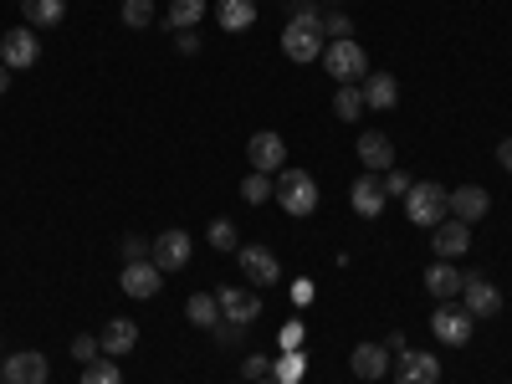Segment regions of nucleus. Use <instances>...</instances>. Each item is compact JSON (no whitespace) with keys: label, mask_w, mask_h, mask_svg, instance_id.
Returning <instances> with one entry per match:
<instances>
[{"label":"nucleus","mask_w":512,"mask_h":384,"mask_svg":"<svg viewBox=\"0 0 512 384\" xmlns=\"http://www.w3.org/2000/svg\"><path fill=\"white\" fill-rule=\"evenodd\" d=\"M323 47H328V31H323V16H318V11L287 16V26H282V57H287V62H297V67L318 62Z\"/></svg>","instance_id":"nucleus-1"},{"label":"nucleus","mask_w":512,"mask_h":384,"mask_svg":"<svg viewBox=\"0 0 512 384\" xmlns=\"http://www.w3.org/2000/svg\"><path fill=\"white\" fill-rule=\"evenodd\" d=\"M405 216H410V226L436 231V226L451 216V190L436 185V180H415L410 195H405Z\"/></svg>","instance_id":"nucleus-2"},{"label":"nucleus","mask_w":512,"mask_h":384,"mask_svg":"<svg viewBox=\"0 0 512 384\" xmlns=\"http://www.w3.org/2000/svg\"><path fill=\"white\" fill-rule=\"evenodd\" d=\"M272 200L287 210V216H313L318 210V180L308 175V169H282V175L272 180Z\"/></svg>","instance_id":"nucleus-3"},{"label":"nucleus","mask_w":512,"mask_h":384,"mask_svg":"<svg viewBox=\"0 0 512 384\" xmlns=\"http://www.w3.org/2000/svg\"><path fill=\"white\" fill-rule=\"evenodd\" d=\"M323 67H328V77L338 82V88H359V82L369 77V57H364L359 41H328Z\"/></svg>","instance_id":"nucleus-4"},{"label":"nucleus","mask_w":512,"mask_h":384,"mask_svg":"<svg viewBox=\"0 0 512 384\" xmlns=\"http://www.w3.org/2000/svg\"><path fill=\"white\" fill-rule=\"evenodd\" d=\"M190 251H195V241H190V231H159L154 241H149V262L169 277V272H180V267H190Z\"/></svg>","instance_id":"nucleus-5"},{"label":"nucleus","mask_w":512,"mask_h":384,"mask_svg":"<svg viewBox=\"0 0 512 384\" xmlns=\"http://www.w3.org/2000/svg\"><path fill=\"white\" fill-rule=\"evenodd\" d=\"M472 328H477V318L466 313L461 303H441V308L431 313V333L441 338L446 349H461V344H472Z\"/></svg>","instance_id":"nucleus-6"},{"label":"nucleus","mask_w":512,"mask_h":384,"mask_svg":"<svg viewBox=\"0 0 512 384\" xmlns=\"http://www.w3.org/2000/svg\"><path fill=\"white\" fill-rule=\"evenodd\" d=\"M246 159H251L256 175H282V169H287V144H282V134H272V128H256L251 144H246Z\"/></svg>","instance_id":"nucleus-7"},{"label":"nucleus","mask_w":512,"mask_h":384,"mask_svg":"<svg viewBox=\"0 0 512 384\" xmlns=\"http://www.w3.org/2000/svg\"><path fill=\"white\" fill-rule=\"evenodd\" d=\"M236 262H241V277L262 292V287H272L277 277H282V262L267 251V246H236Z\"/></svg>","instance_id":"nucleus-8"},{"label":"nucleus","mask_w":512,"mask_h":384,"mask_svg":"<svg viewBox=\"0 0 512 384\" xmlns=\"http://www.w3.org/2000/svg\"><path fill=\"white\" fill-rule=\"evenodd\" d=\"M36 57H41V41H36V31H31V26H16V31L0 36V62H6L11 72L36 67Z\"/></svg>","instance_id":"nucleus-9"},{"label":"nucleus","mask_w":512,"mask_h":384,"mask_svg":"<svg viewBox=\"0 0 512 384\" xmlns=\"http://www.w3.org/2000/svg\"><path fill=\"white\" fill-rule=\"evenodd\" d=\"M216 303H221V318L241 323V328H251L256 318H262V297H256V287H221Z\"/></svg>","instance_id":"nucleus-10"},{"label":"nucleus","mask_w":512,"mask_h":384,"mask_svg":"<svg viewBox=\"0 0 512 384\" xmlns=\"http://www.w3.org/2000/svg\"><path fill=\"white\" fill-rule=\"evenodd\" d=\"M395 384H441V359L425 349H405L395 359Z\"/></svg>","instance_id":"nucleus-11"},{"label":"nucleus","mask_w":512,"mask_h":384,"mask_svg":"<svg viewBox=\"0 0 512 384\" xmlns=\"http://www.w3.org/2000/svg\"><path fill=\"white\" fill-rule=\"evenodd\" d=\"M384 200H390V195H384V180L364 169V175L354 180V190H349L354 216H359V221H379V216H384Z\"/></svg>","instance_id":"nucleus-12"},{"label":"nucleus","mask_w":512,"mask_h":384,"mask_svg":"<svg viewBox=\"0 0 512 384\" xmlns=\"http://www.w3.org/2000/svg\"><path fill=\"white\" fill-rule=\"evenodd\" d=\"M466 246H472V226L456 221V216H446V221L431 231V251L441 256V262H456V256H466Z\"/></svg>","instance_id":"nucleus-13"},{"label":"nucleus","mask_w":512,"mask_h":384,"mask_svg":"<svg viewBox=\"0 0 512 384\" xmlns=\"http://www.w3.org/2000/svg\"><path fill=\"white\" fill-rule=\"evenodd\" d=\"M461 308L472 318H492V313H502V292L487 277H466L461 282Z\"/></svg>","instance_id":"nucleus-14"},{"label":"nucleus","mask_w":512,"mask_h":384,"mask_svg":"<svg viewBox=\"0 0 512 384\" xmlns=\"http://www.w3.org/2000/svg\"><path fill=\"white\" fill-rule=\"evenodd\" d=\"M118 287L128 297H139V303H149V297H159V287H164V272L154 262H128L123 277H118Z\"/></svg>","instance_id":"nucleus-15"},{"label":"nucleus","mask_w":512,"mask_h":384,"mask_svg":"<svg viewBox=\"0 0 512 384\" xmlns=\"http://www.w3.org/2000/svg\"><path fill=\"white\" fill-rule=\"evenodd\" d=\"M47 359H41L36 349H21V354H6V364H0V379L11 384H47Z\"/></svg>","instance_id":"nucleus-16"},{"label":"nucleus","mask_w":512,"mask_h":384,"mask_svg":"<svg viewBox=\"0 0 512 384\" xmlns=\"http://www.w3.org/2000/svg\"><path fill=\"white\" fill-rule=\"evenodd\" d=\"M461 267L456 262H441V256H436V262L431 267H425V292H431L436 297V303H456V297H461Z\"/></svg>","instance_id":"nucleus-17"},{"label":"nucleus","mask_w":512,"mask_h":384,"mask_svg":"<svg viewBox=\"0 0 512 384\" xmlns=\"http://www.w3.org/2000/svg\"><path fill=\"white\" fill-rule=\"evenodd\" d=\"M359 159H364L369 175H390V169H395V144H390V134H379V128L359 134Z\"/></svg>","instance_id":"nucleus-18"},{"label":"nucleus","mask_w":512,"mask_h":384,"mask_svg":"<svg viewBox=\"0 0 512 384\" xmlns=\"http://www.w3.org/2000/svg\"><path fill=\"white\" fill-rule=\"evenodd\" d=\"M359 93H364V108L384 113V108L400 103V82H395V72H369V77L359 82Z\"/></svg>","instance_id":"nucleus-19"},{"label":"nucleus","mask_w":512,"mask_h":384,"mask_svg":"<svg viewBox=\"0 0 512 384\" xmlns=\"http://www.w3.org/2000/svg\"><path fill=\"white\" fill-rule=\"evenodd\" d=\"M98 344H103V354H108V359L134 354V344H139V323H134V318H113V323H103Z\"/></svg>","instance_id":"nucleus-20"},{"label":"nucleus","mask_w":512,"mask_h":384,"mask_svg":"<svg viewBox=\"0 0 512 384\" xmlns=\"http://www.w3.org/2000/svg\"><path fill=\"white\" fill-rule=\"evenodd\" d=\"M487 210H492V195H487L482 185H461V190H451V216H456V221L472 226V221L487 216Z\"/></svg>","instance_id":"nucleus-21"},{"label":"nucleus","mask_w":512,"mask_h":384,"mask_svg":"<svg viewBox=\"0 0 512 384\" xmlns=\"http://www.w3.org/2000/svg\"><path fill=\"white\" fill-rule=\"evenodd\" d=\"M349 369L359 379H384V374H390V349H384V344H354Z\"/></svg>","instance_id":"nucleus-22"},{"label":"nucleus","mask_w":512,"mask_h":384,"mask_svg":"<svg viewBox=\"0 0 512 384\" xmlns=\"http://www.w3.org/2000/svg\"><path fill=\"white\" fill-rule=\"evenodd\" d=\"M21 16L31 31H52L67 21V0H21Z\"/></svg>","instance_id":"nucleus-23"},{"label":"nucleus","mask_w":512,"mask_h":384,"mask_svg":"<svg viewBox=\"0 0 512 384\" xmlns=\"http://www.w3.org/2000/svg\"><path fill=\"white\" fill-rule=\"evenodd\" d=\"M221 31H251L256 26V0H216Z\"/></svg>","instance_id":"nucleus-24"},{"label":"nucleus","mask_w":512,"mask_h":384,"mask_svg":"<svg viewBox=\"0 0 512 384\" xmlns=\"http://www.w3.org/2000/svg\"><path fill=\"white\" fill-rule=\"evenodd\" d=\"M205 11H210V0H169L164 21H169V31H195L205 21Z\"/></svg>","instance_id":"nucleus-25"},{"label":"nucleus","mask_w":512,"mask_h":384,"mask_svg":"<svg viewBox=\"0 0 512 384\" xmlns=\"http://www.w3.org/2000/svg\"><path fill=\"white\" fill-rule=\"evenodd\" d=\"M185 318L195 328H216L221 323V303H216V292H195L190 303H185Z\"/></svg>","instance_id":"nucleus-26"},{"label":"nucleus","mask_w":512,"mask_h":384,"mask_svg":"<svg viewBox=\"0 0 512 384\" xmlns=\"http://www.w3.org/2000/svg\"><path fill=\"white\" fill-rule=\"evenodd\" d=\"M308 374V359H303V349H282L277 359H272V379L277 384H297Z\"/></svg>","instance_id":"nucleus-27"},{"label":"nucleus","mask_w":512,"mask_h":384,"mask_svg":"<svg viewBox=\"0 0 512 384\" xmlns=\"http://www.w3.org/2000/svg\"><path fill=\"white\" fill-rule=\"evenodd\" d=\"M82 384H123L118 359H93V364H82Z\"/></svg>","instance_id":"nucleus-28"},{"label":"nucleus","mask_w":512,"mask_h":384,"mask_svg":"<svg viewBox=\"0 0 512 384\" xmlns=\"http://www.w3.org/2000/svg\"><path fill=\"white\" fill-rule=\"evenodd\" d=\"M333 113H338V123H354L364 113V93L359 88H338L333 93Z\"/></svg>","instance_id":"nucleus-29"},{"label":"nucleus","mask_w":512,"mask_h":384,"mask_svg":"<svg viewBox=\"0 0 512 384\" xmlns=\"http://www.w3.org/2000/svg\"><path fill=\"white\" fill-rule=\"evenodd\" d=\"M123 26H134V31H144V26H154V0H123Z\"/></svg>","instance_id":"nucleus-30"},{"label":"nucleus","mask_w":512,"mask_h":384,"mask_svg":"<svg viewBox=\"0 0 512 384\" xmlns=\"http://www.w3.org/2000/svg\"><path fill=\"white\" fill-rule=\"evenodd\" d=\"M241 200H246V205H262V200H272V175H256V169H251V175L241 180Z\"/></svg>","instance_id":"nucleus-31"},{"label":"nucleus","mask_w":512,"mask_h":384,"mask_svg":"<svg viewBox=\"0 0 512 384\" xmlns=\"http://www.w3.org/2000/svg\"><path fill=\"white\" fill-rule=\"evenodd\" d=\"M205 236H210V246H216V251H236V246H241V241H236V226H231L226 216L210 221V231H205Z\"/></svg>","instance_id":"nucleus-32"},{"label":"nucleus","mask_w":512,"mask_h":384,"mask_svg":"<svg viewBox=\"0 0 512 384\" xmlns=\"http://www.w3.org/2000/svg\"><path fill=\"white\" fill-rule=\"evenodd\" d=\"M241 374H246V384H262V379H272V359L267 354H246L241 359Z\"/></svg>","instance_id":"nucleus-33"},{"label":"nucleus","mask_w":512,"mask_h":384,"mask_svg":"<svg viewBox=\"0 0 512 384\" xmlns=\"http://www.w3.org/2000/svg\"><path fill=\"white\" fill-rule=\"evenodd\" d=\"M98 354H103V344H98L93 333H77V338H72V359H82V364H93Z\"/></svg>","instance_id":"nucleus-34"},{"label":"nucleus","mask_w":512,"mask_h":384,"mask_svg":"<svg viewBox=\"0 0 512 384\" xmlns=\"http://www.w3.org/2000/svg\"><path fill=\"white\" fill-rule=\"evenodd\" d=\"M323 31H328V41H349L354 21H349L344 11H333V16H323Z\"/></svg>","instance_id":"nucleus-35"},{"label":"nucleus","mask_w":512,"mask_h":384,"mask_svg":"<svg viewBox=\"0 0 512 384\" xmlns=\"http://www.w3.org/2000/svg\"><path fill=\"white\" fill-rule=\"evenodd\" d=\"M118 251H123V262H149V241L144 236H123Z\"/></svg>","instance_id":"nucleus-36"},{"label":"nucleus","mask_w":512,"mask_h":384,"mask_svg":"<svg viewBox=\"0 0 512 384\" xmlns=\"http://www.w3.org/2000/svg\"><path fill=\"white\" fill-rule=\"evenodd\" d=\"M410 175H405V169H390V175H384V195H410Z\"/></svg>","instance_id":"nucleus-37"},{"label":"nucleus","mask_w":512,"mask_h":384,"mask_svg":"<svg viewBox=\"0 0 512 384\" xmlns=\"http://www.w3.org/2000/svg\"><path fill=\"white\" fill-rule=\"evenodd\" d=\"M282 349H303V328H297V323L282 328Z\"/></svg>","instance_id":"nucleus-38"},{"label":"nucleus","mask_w":512,"mask_h":384,"mask_svg":"<svg viewBox=\"0 0 512 384\" xmlns=\"http://www.w3.org/2000/svg\"><path fill=\"white\" fill-rule=\"evenodd\" d=\"M180 52H185V57L200 52V36H195V31H180Z\"/></svg>","instance_id":"nucleus-39"},{"label":"nucleus","mask_w":512,"mask_h":384,"mask_svg":"<svg viewBox=\"0 0 512 384\" xmlns=\"http://www.w3.org/2000/svg\"><path fill=\"white\" fill-rule=\"evenodd\" d=\"M497 164H502L507 175H512V139H502V144H497Z\"/></svg>","instance_id":"nucleus-40"},{"label":"nucleus","mask_w":512,"mask_h":384,"mask_svg":"<svg viewBox=\"0 0 512 384\" xmlns=\"http://www.w3.org/2000/svg\"><path fill=\"white\" fill-rule=\"evenodd\" d=\"M6 88H11V67H6V62H0V93H6Z\"/></svg>","instance_id":"nucleus-41"},{"label":"nucleus","mask_w":512,"mask_h":384,"mask_svg":"<svg viewBox=\"0 0 512 384\" xmlns=\"http://www.w3.org/2000/svg\"><path fill=\"white\" fill-rule=\"evenodd\" d=\"M0 384H11V379H0Z\"/></svg>","instance_id":"nucleus-42"}]
</instances>
